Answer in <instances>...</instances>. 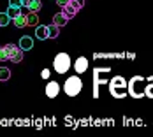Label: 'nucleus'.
<instances>
[{
	"label": "nucleus",
	"instance_id": "21",
	"mask_svg": "<svg viewBox=\"0 0 153 137\" xmlns=\"http://www.w3.org/2000/svg\"><path fill=\"white\" fill-rule=\"evenodd\" d=\"M9 5H13V7H21V0H9Z\"/></svg>",
	"mask_w": 153,
	"mask_h": 137
},
{
	"label": "nucleus",
	"instance_id": "12",
	"mask_svg": "<svg viewBox=\"0 0 153 137\" xmlns=\"http://www.w3.org/2000/svg\"><path fill=\"white\" fill-rule=\"evenodd\" d=\"M67 21H69V19H67L65 16L62 14V13H58V14H55V16H53V23H55L56 27H60V28L67 25Z\"/></svg>",
	"mask_w": 153,
	"mask_h": 137
},
{
	"label": "nucleus",
	"instance_id": "2",
	"mask_svg": "<svg viewBox=\"0 0 153 137\" xmlns=\"http://www.w3.org/2000/svg\"><path fill=\"white\" fill-rule=\"evenodd\" d=\"M71 65H72V61H71V56H69L67 53H58V55L55 56L53 67H55V70H56L58 74H67L69 69H71Z\"/></svg>",
	"mask_w": 153,
	"mask_h": 137
},
{
	"label": "nucleus",
	"instance_id": "14",
	"mask_svg": "<svg viewBox=\"0 0 153 137\" xmlns=\"http://www.w3.org/2000/svg\"><path fill=\"white\" fill-rule=\"evenodd\" d=\"M35 35H37V39H41V41L48 39V27H42V25H39V27L35 28Z\"/></svg>",
	"mask_w": 153,
	"mask_h": 137
},
{
	"label": "nucleus",
	"instance_id": "17",
	"mask_svg": "<svg viewBox=\"0 0 153 137\" xmlns=\"http://www.w3.org/2000/svg\"><path fill=\"white\" fill-rule=\"evenodd\" d=\"M18 14H21V7H13V5H9V9H7V16H9L11 19H14Z\"/></svg>",
	"mask_w": 153,
	"mask_h": 137
},
{
	"label": "nucleus",
	"instance_id": "13",
	"mask_svg": "<svg viewBox=\"0 0 153 137\" xmlns=\"http://www.w3.org/2000/svg\"><path fill=\"white\" fill-rule=\"evenodd\" d=\"M41 7H42V2H41V0H32L30 4L27 5V9H28L30 13H39Z\"/></svg>",
	"mask_w": 153,
	"mask_h": 137
},
{
	"label": "nucleus",
	"instance_id": "22",
	"mask_svg": "<svg viewBox=\"0 0 153 137\" xmlns=\"http://www.w3.org/2000/svg\"><path fill=\"white\" fill-rule=\"evenodd\" d=\"M41 77H44V79H48V77H49V70H48V69H44V70L41 72Z\"/></svg>",
	"mask_w": 153,
	"mask_h": 137
},
{
	"label": "nucleus",
	"instance_id": "7",
	"mask_svg": "<svg viewBox=\"0 0 153 137\" xmlns=\"http://www.w3.org/2000/svg\"><path fill=\"white\" fill-rule=\"evenodd\" d=\"M58 93H60V84H58L56 81H49L48 86H46V95L49 98H55Z\"/></svg>",
	"mask_w": 153,
	"mask_h": 137
},
{
	"label": "nucleus",
	"instance_id": "9",
	"mask_svg": "<svg viewBox=\"0 0 153 137\" xmlns=\"http://www.w3.org/2000/svg\"><path fill=\"white\" fill-rule=\"evenodd\" d=\"M19 47L23 49V51H30L32 47H33V39L32 37H28V35H23L21 39H19Z\"/></svg>",
	"mask_w": 153,
	"mask_h": 137
},
{
	"label": "nucleus",
	"instance_id": "1",
	"mask_svg": "<svg viewBox=\"0 0 153 137\" xmlns=\"http://www.w3.org/2000/svg\"><path fill=\"white\" fill-rule=\"evenodd\" d=\"M127 86H128V95L134 97V98H141L144 95V79L141 76L132 77Z\"/></svg>",
	"mask_w": 153,
	"mask_h": 137
},
{
	"label": "nucleus",
	"instance_id": "23",
	"mask_svg": "<svg viewBox=\"0 0 153 137\" xmlns=\"http://www.w3.org/2000/svg\"><path fill=\"white\" fill-rule=\"evenodd\" d=\"M55 2H56V4H58V5H60V7H63V5H65V4H67V2H69V0H55Z\"/></svg>",
	"mask_w": 153,
	"mask_h": 137
},
{
	"label": "nucleus",
	"instance_id": "10",
	"mask_svg": "<svg viewBox=\"0 0 153 137\" xmlns=\"http://www.w3.org/2000/svg\"><path fill=\"white\" fill-rule=\"evenodd\" d=\"M13 23H14L16 28H25V27H27V16L25 14H18L14 19H13Z\"/></svg>",
	"mask_w": 153,
	"mask_h": 137
},
{
	"label": "nucleus",
	"instance_id": "6",
	"mask_svg": "<svg viewBox=\"0 0 153 137\" xmlns=\"http://www.w3.org/2000/svg\"><path fill=\"white\" fill-rule=\"evenodd\" d=\"M5 51H7V60L13 63H21L23 61V49L16 44H5Z\"/></svg>",
	"mask_w": 153,
	"mask_h": 137
},
{
	"label": "nucleus",
	"instance_id": "18",
	"mask_svg": "<svg viewBox=\"0 0 153 137\" xmlns=\"http://www.w3.org/2000/svg\"><path fill=\"white\" fill-rule=\"evenodd\" d=\"M11 77V70L7 67H0V81H7Z\"/></svg>",
	"mask_w": 153,
	"mask_h": 137
},
{
	"label": "nucleus",
	"instance_id": "16",
	"mask_svg": "<svg viewBox=\"0 0 153 137\" xmlns=\"http://www.w3.org/2000/svg\"><path fill=\"white\" fill-rule=\"evenodd\" d=\"M39 23V18H37V13H30L27 16V27H37Z\"/></svg>",
	"mask_w": 153,
	"mask_h": 137
},
{
	"label": "nucleus",
	"instance_id": "24",
	"mask_svg": "<svg viewBox=\"0 0 153 137\" xmlns=\"http://www.w3.org/2000/svg\"><path fill=\"white\" fill-rule=\"evenodd\" d=\"M30 2H32V0H21V7H27Z\"/></svg>",
	"mask_w": 153,
	"mask_h": 137
},
{
	"label": "nucleus",
	"instance_id": "19",
	"mask_svg": "<svg viewBox=\"0 0 153 137\" xmlns=\"http://www.w3.org/2000/svg\"><path fill=\"white\" fill-rule=\"evenodd\" d=\"M11 23V18L7 16V13H0V27H7Z\"/></svg>",
	"mask_w": 153,
	"mask_h": 137
},
{
	"label": "nucleus",
	"instance_id": "8",
	"mask_svg": "<svg viewBox=\"0 0 153 137\" xmlns=\"http://www.w3.org/2000/svg\"><path fill=\"white\" fill-rule=\"evenodd\" d=\"M74 69H76L77 74H83V72H86V69H88V60L85 58V56H79L74 63Z\"/></svg>",
	"mask_w": 153,
	"mask_h": 137
},
{
	"label": "nucleus",
	"instance_id": "20",
	"mask_svg": "<svg viewBox=\"0 0 153 137\" xmlns=\"http://www.w3.org/2000/svg\"><path fill=\"white\" fill-rule=\"evenodd\" d=\"M0 61H7V51H5V46L0 47Z\"/></svg>",
	"mask_w": 153,
	"mask_h": 137
},
{
	"label": "nucleus",
	"instance_id": "4",
	"mask_svg": "<svg viewBox=\"0 0 153 137\" xmlns=\"http://www.w3.org/2000/svg\"><path fill=\"white\" fill-rule=\"evenodd\" d=\"M81 88H83V81L77 76L67 77V81H65V84H63V90H65V93H67L69 97H76L77 93L81 91Z\"/></svg>",
	"mask_w": 153,
	"mask_h": 137
},
{
	"label": "nucleus",
	"instance_id": "15",
	"mask_svg": "<svg viewBox=\"0 0 153 137\" xmlns=\"http://www.w3.org/2000/svg\"><path fill=\"white\" fill-rule=\"evenodd\" d=\"M144 95L148 98H153V76L148 77V84L144 86Z\"/></svg>",
	"mask_w": 153,
	"mask_h": 137
},
{
	"label": "nucleus",
	"instance_id": "11",
	"mask_svg": "<svg viewBox=\"0 0 153 137\" xmlns=\"http://www.w3.org/2000/svg\"><path fill=\"white\" fill-rule=\"evenodd\" d=\"M58 35H60V27H56L55 23L48 27V37L49 39H58Z\"/></svg>",
	"mask_w": 153,
	"mask_h": 137
},
{
	"label": "nucleus",
	"instance_id": "5",
	"mask_svg": "<svg viewBox=\"0 0 153 137\" xmlns=\"http://www.w3.org/2000/svg\"><path fill=\"white\" fill-rule=\"evenodd\" d=\"M127 83H125V79L123 77H114L113 81H111V93H113V97H116V98H123L125 95H127Z\"/></svg>",
	"mask_w": 153,
	"mask_h": 137
},
{
	"label": "nucleus",
	"instance_id": "3",
	"mask_svg": "<svg viewBox=\"0 0 153 137\" xmlns=\"http://www.w3.org/2000/svg\"><path fill=\"white\" fill-rule=\"evenodd\" d=\"M85 7V0H69L63 7H62V14L67 19H72L74 16L79 13V9Z\"/></svg>",
	"mask_w": 153,
	"mask_h": 137
}]
</instances>
